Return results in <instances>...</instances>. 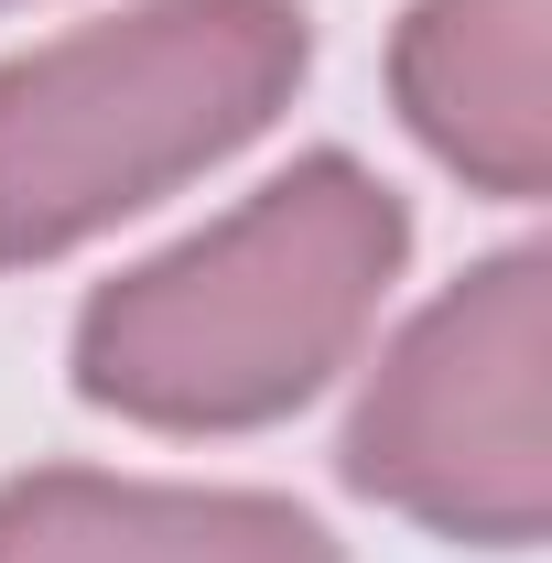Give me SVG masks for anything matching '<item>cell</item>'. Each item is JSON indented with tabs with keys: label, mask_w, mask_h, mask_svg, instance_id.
<instances>
[{
	"label": "cell",
	"mask_w": 552,
	"mask_h": 563,
	"mask_svg": "<svg viewBox=\"0 0 552 563\" xmlns=\"http://www.w3.org/2000/svg\"><path fill=\"white\" fill-rule=\"evenodd\" d=\"M0 563H346L314 509L272 488H152L98 466L0 477Z\"/></svg>",
	"instance_id": "obj_5"
},
{
	"label": "cell",
	"mask_w": 552,
	"mask_h": 563,
	"mask_svg": "<svg viewBox=\"0 0 552 563\" xmlns=\"http://www.w3.org/2000/svg\"><path fill=\"white\" fill-rule=\"evenodd\" d=\"M0 11H11V0H0Z\"/></svg>",
	"instance_id": "obj_6"
},
{
	"label": "cell",
	"mask_w": 552,
	"mask_h": 563,
	"mask_svg": "<svg viewBox=\"0 0 552 563\" xmlns=\"http://www.w3.org/2000/svg\"><path fill=\"white\" fill-rule=\"evenodd\" d=\"M401 261L412 207L357 152H303L185 250L87 292L76 401L141 433H261L368 347Z\"/></svg>",
	"instance_id": "obj_1"
},
{
	"label": "cell",
	"mask_w": 552,
	"mask_h": 563,
	"mask_svg": "<svg viewBox=\"0 0 552 563\" xmlns=\"http://www.w3.org/2000/svg\"><path fill=\"white\" fill-rule=\"evenodd\" d=\"M314 66L303 0H131L0 55V272H44L261 141Z\"/></svg>",
	"instance_id": "obj_2"
},
{
	"label": "cell",
	"mask_w": 552,
	"mask_h": 563,
	"mask_svg": "<svg viewBox=\"0 0 552 563\" xmlns=\"http://www.w3.org/2000/svg\"><path fill=\"white\" fill-rule=\"evenodd\" d=\"M552 0H412L390 33V98L412 141L477 196L531 207L552 185Z\"/></svg>",
	"instance_id": "obj_4"
},
{
	"label": "cell",
	"mask_w": 552,
	"mask_h": 563,
	"mask_svg": "<svg viewBox=\"0 0 552 563\" xmlns=\"http://www.w3.org/2000/svg\"><path fill=\"white\" fill-rule=\"evenodd\" d=\"M336 477L433 542L531 553L552 531V250H498L379 347Z\"/></svg>",
	"instance_id": "obj_3"
}]
</instances>
